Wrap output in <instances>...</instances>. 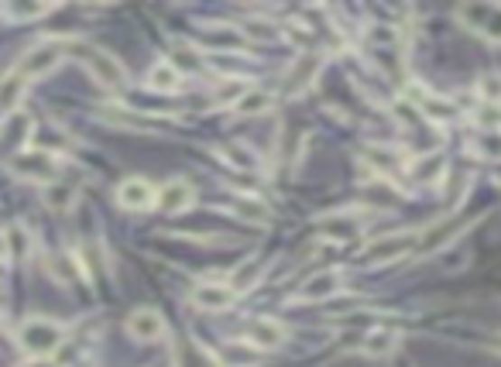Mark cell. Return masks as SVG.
Segmentation results:
<instances>
[{"instance_id": "14", "label": "cell", "mask_w": 501, "mask_h": 367, "mask_svg": "<svg viewBox=\"0 0 501 367\" xmlns=\"http://www.w3.org/2000/svg\"><path fill=\"white\" fill-rule=\"evenodd\" d=\"M457 230H460V220H457V216H443V220H436L430 230H422V234H419V244H415V251H419V254H432V251L447 247L450 241L457 237Z\"/></svg>"}, {"instance_id": "12", "label": "cell", "mask_w": 501, "mask_h": 367, "mask_svg": "<svg viewBox=\"0 0 501 367\" xmlns=\"http://www.w3.org/2000/svg\"><path fill=\"white\" fill-rule=\"evenodd\" d=\"M234 298H237V289H234L230 281H203V285L192 289V302H196L199 309H213V313L227 309Z\"/></svg>"}, {"instance_id": "1", "label": "cell", "mask_w": 501, "mask_h": 367, "mask_svg": "<svg viewBox=\"0 0 501 367\" xmlns=\"http://www.w3.org/2000/svg\"><path fill=\"white\" fill-rule=\"evenodd\" d=\"M72 52H76V59L83 62V69H87L100 87H110V89L127 87V69H124V62L117 55H110L107 49H100V45H87V41L72 45Z\"/></svg>"}, {"instance_id": "9", "label": "cell", "mask_w": 501, "mask_h": 367, "mask_svg": "<svg viewBox=\"0 0 501 367\" xmlns=\"http://www.w3.org/2000/svg\"><path fill=\"white\" fill-rule=\"evenodd\" d=\"M127 333L141 340V344H155L165 336V316L158 313V309H148V306H141L135 313L127 316Z\"/></svg>"}, {"instance_id": "13", "label": "cell", "mask_w": 501, "mask_h": 367, "mask_svg": "<svg viewBox=\"0 0 501 367\" xmlns=\"http://www.w3.org/2000/svg\"><path fill=\"white\" fill-rule=\"evenodd\" d=\"M117 203H121L124 210L141 213V210H148V206H155L158 193L144 182V179H127V182L117 186Z\"/></svg>"}, {"instance_id": "26", "label": "cell", "mask_w": 501, "mask_h": 367, "mask_svg": "<svg viewBox=\"0 0 501 367\" xmlns=\"http://www.w3.org/2000/svg\"><path fill=\"white\" fill-rule=\"evenodd\" d=\"M234 213H237L241 220H251V224H268V216H272L268 203L258 199V196H237V199H234Z\"/></svg>"}, {"instance_id": "32", "label": "cell", "mask_w": 501, "mask_h": 367, "mask_svg": "<svg viewBox=\"0 0 501 367\" xmlns=\"http://www.w3.org/2000/svg\"><path fill=\"white\" fill-rule=\"evenodd\" d=\"M474 151H478L484 161H501V131L481 134V138L474 141Z\"/></svg>"}, {"instance_id": "30", "label": "cell", "mask_w": 501, "mask_h": 367, "mask_svg": "<svg viewBox=\"0 0 501 367\" xmlns=\"http://www.w3.org/2000/svg\"><path fill=\"white\" fill-rule=\"evenodd\" d=\"M241 35L251 38V41H278L282 32H278L272 21H244Z\"/></svg>"}, {"instance_id": "15", "label": "cell", "mask_w": 501, "mask_h": 367, "mask_svg": "<svg viewBox=\"0 0 501 367\" xmlns=\"http://www.w3.org/2000/svg\"><path fill=\"white\" fill-rule=\"evenodd\" d=\"M364 220H357V213H333V216H323V237L327 241H337V244H347V241H354L357 234H361Z\"/></svg>"}, {"instance_id": "31", "label": "cell", "mask_w": 501, "mask_h": 367, "mask_svg": "<svg viewBox=\"0 0 501 367\" xmlns=\"http://www.w3.org/2000/svg\"><path fill=\"white\" fill-rule=\"evenodd\" d=\"M478 96L484 104L501 106V72H487V76L478 79Z\"/></svg>"}, {"instance_id": "34", "label": "cell", "mask_w": 501, "mask_h": 367, "mask_svg": "<svg viewBox=\"0 0 501 367\" xmlns=\"http://www.w3.org/2000/svg\"><path fill=\"white\" fill-rule=\"evenodd\" d=\"M49 11H52V4H11V7H7V14L14 21L42 18V14H49Z\"/></svg>"}, {"instance_id": "16", "label": "cell", "mask_w": 501, "mask_h": 367, "mask_svg": "<svg viewBox=\"0 0 501 367\" xmlns=\"http://www.w3.org/2000/svg\"><path fill=\"white\" fill-rule=\"evenodd\" d=\"M364 158H367L371 169H378V172L388 175V179H395L402 169L409 172V161L398 155L395 148H388V144H367V148H364Z\"/></svg>"}, {"instance_id": "38", "label": "cell", "mask_w": 501, "mask_h": 367, "mask_svg": "<svg viewBox=\"0 0 501 367\" xmlns=\"http://www.w3.org/2000/svg\"><path fill=\"white\" fill-rule=\"evenodd\" d=\"M491 347H495V350H501V336H495V340H491Z\"/></svg>"}, {"instance_id": "37", "label": "cell", "mask_w": 501, "mask_h": 367, "mask_svg": "<svg viewBox=\"0 0 501 367\" xmlns=\"http://www.w3.org/2000/svg\"><path fill=\"white\" fill-rule=\"evenodd\" d=\"M11 258V237L0 230V261H7Z\"/></svg>"}, {"instance_id": "7", "label": "cell", "mask_w": 501, "mask_h": 367, "mask_svg": "<svg viewBox=\"0 0 501 367\" xmlns=\"http://www.w3.org/2000/svg\"><path fill=\"white\" fill-rule=\"evenodd\" d=\"M320 72H323V55L302 52L292 66H289V72H285V87H282V93H285V96H302V93L320 79Z\"/></svg>"}, {"instance_id": "17", "label": "cell", "mask_w": 501, "mask_h": 367, "mask_svg": "<svg viewBox=\"0 0 501 367\" xmlns=\"http://www.w3.org/2000/svg\"><path fill=\"white\" fill-rule=\"evenodd\" d=\"M398 344H402L398 330H392V326H375V330H367V336H364L361 353L364 357H392L398 350Z\"/></svg>"}, {"instance_id": "18", "label": "cell", "mask_w": 501, "mask_h": 367, "mask_svg": "<svg viewBox=\"0 0 501 367\" xmlns=\"http://www.w3.org/2000/svg\"><path fill=\"white\" fill-rule=\"evenodd\" d=\"M24 87H28V79H24L21 72H7V76L0 79V114H4V117L18 110L21 96H24Z\"/></svg>"}, {"instance_id": "20", "label": "cell", "mask_w": 501, "mask_h": 367, "mask_svg": "<svg viewBox=\"0 0 501 367\" xmlns=\"http://www.w3.org/2000/svg\"><path fill=\"white\" fill-rule=\"evenodd\" d=\"M415 106H419V114L422 117H430V121H453L457 117V106L450 104V100H443V96H432V93H415Z\"/></svg>"}, {"instance_id": "4", "label": "cell", "mask_w": 501, "mask_h": 367, "mask_svg": "<svg viewBox=\"0 0 501 367\" xmlns=\"http://www.w3.org/2000/svg\"><path fill=\"white\" fill-rule=\"evenodd\" d=\"M11 169L24 179V182H42L49 186L55 175H59V165H55V155H49L45 148H28V151H18Z\"/></svg>"}, {"instance_id": "25", "label": "cell", "mask_w": 501, "mask_h": 367, "mask_svg": "<svg viewBox=\"0 0 501 367\" xmlns=\"http://www.w3.org/2000/svg\"><path fill=\"white\" fill-rule=\"evenodd\" d=\"M409 175H413V182L436 186V182H440V175H443V158L440 155H422L419 161L409 165Z\"/></svg>"}, {"instance_id": "27", "label": "cell", "mask_w": 501, "mask_h": 367, "mask_svg": "<svg viewBox=\"0 0 501 367\" xmlns=\"http://www.w3.org/2000/svg\"><path fill=\"white\" fill-rule=\"evenodd\" d=\"M272 106H275V96H272L268 89H247L244 100L237 104V114H244V117H258V114H268Z\"/></svg>"}, {"instance_id": "10", "label": "cell", "mask_w": 501, "mask_h": 367, "mask_svg": "<svg viewBox=\"0 0 501 367\" xmlns=\"http://www.w3.org/2000/svg\"><path fill=\"white\" fill-rule=\"evenodd\" d=\"M241 340L255 350H278L285 344V330L278 326L275 319H251V323L244 326Z\"/></svg>"}, {"instance_id": "6", "label": "cell", "mask_w": 501, "mask_h": 367, "mask_svg": "<svg viewBox=\"0 0 501 367\" xmlns=\"http://www.w3.org/2000/svg\"><path fill=\"white\" fill-rule=\"evenodd\" d=\"M415 244H419V234H415V230H398V234H388V237H381V241L364 247L361 261L388 264V261H395V258H402V254H409Z\"/></svg>"}, {"instance_id": "3", "label": "cell", "mask_w": 501, "mask_h": 367, "mask_svg": "<svg viewBox=\"0 0 501 367\" xmlns=\"http://www.w3.org/2000/svg\"><path fill=\"white\" fill-rule=\"evenodd\" d=\"M457 21L467 32L481 35L491 45H501V4H460Z\"/></svg>"}, {"instance_id": "29", "label": "cell", "mask_w": 501, "mask_h": 367, "mask_svg": "<svg viewBox=\"0 0 501 367\" xmlns=\"http://www.w3.org/2000/svg\"><path fill=\"white\" fill-rule=\"evenodd\" d=\"M247 89L251 87H244L241 79H224L220 87L213 89V106H234V110H237V104L244 100Z\"/></svg>"}, {"instance_id": "28", "label": "cell", "mask_w": 501, "mask_h": 367, "mask_svg": "<svg viewBox=\"0 0 501 367\" xmlns=\"http://www.w3.org/2000/svg\"><path fill=\"white\" fill-rule=\"evenodd\" d=\"M220 158H224L230 169H241V172L258 169V155H255L251 148H244V144H224V148H220Z\"/></svg>"}, {"instance_id": "36", "label": "cell", "mask_w": 501, "mask_h": 367, "mask_svg": "<svg viewBox=\"0 0 501 367\" xmlns=\"http://www.w3.org/2000/svg\"><path fill=\"white\" fill-rule=\"evenodd\" d=\"M392 114H395V121H398V124H405V127H415V124H422V121H426V117L419 114V106L409 104V100H398L395 110H392Z\"/></svg>"}, {"instance_id": "22", "label": "cell", "mask_w": 501, "mask_h": 367, "mask_svg": "<svg viewBox=\"0 0 501 367\" xmlns=\"http://www.w3.org/2000/svg\"><path fill=\"white\" fill-rule=\"evenodd\" d=\"M104 121L117 124V127H131V131H158V127H162V124L148 121V117H141V114L124 110V106H104Z\"/></svg>"}, {"instance_id": "2", "label": "cell", "mask_w": 501, "mask_h": 367, "mask_svg": "<svg viewBox=\"0 0 501 367\" xmlns=\"http://www.w3.org/2000/svg\"><path fill=\"white\" fill-rule=\"evenodd\" d=\"M18 344H21V350L32 353V357H49V353H55V350L66 344V330H62V323H55V319L32 316V319L21 323Z\"/></svg>"}, {"instance_id": "19", "label": "cell", "mask_w": 501, "mask_h": 367, "mask_svg": "<svg viewBox=\"0 0 501 367\" xmlns=\"http://www.w3.org/2000/svg\"><path fill=\"white\" fill-rule=\"evenodd\" d=\"M148 87L155 89V93H179V89H182V72L175 69L169 59H165V62H155L152 72H148Z\"/></svg>"}, {"instance_id": "33", "label": "cell", "mask_w": 501, "mask_h": 367, "mask_svg": "<svg viewBox=\"0 0 501 367\" xmlns=\"http://www.w3.org/2000/svg\"><path fill=\"white\" fill-rule=\"evenodd\" d=\"M76 203V193H72L70 186H49V193H45V206L55 213H66Z\"/></svg>"}, {"instance_id": "11", "label": "cell", "mask_w": 501, "mask_h": 367, "mask_svg": "<svg viewBox=\"0 0 501 367\" xmlns=\"http://www.w3.org/2000/svg\"><path fill=\"white\" fill-rule=\"evenodd\" d=\"M196 203V189H192L186 179H172V182H165L162 189H158V210L162 213H186Z\"/></svg>"}, {"instance_id": "21", "label": "cell", "mask_w": 501, "mask_h": 367, "mask_svg": "<svg viewBox=\"0 0 501 367\" xmlns=\"http://www.w3.org/2000/svg\"><path fill=\"white\" fill-rule=\"evenodd\" d=\"M258 353L261 350L247 347L244 340H237V344H230V347H224L220 353H217V364H224V367H258Z\"/></svg>"}, {"instance_id": "24", "label": "cell", "mask_w": 501, "mask_h": 367, "mask_svg": "<svg viewBox=\"0 0 501 367\" xmlns=\"http://www.w3.org/2000/svg\"><path fill=\"white\" fill-rule=\"evenodd\" d=\"M28 131H32V117H28L24 110H14V114H7V117L0 121V138L7 141V144L28 141Z\"/></svg>"}, {"instance_id": "35", "label": "cell", "mask_w": 501, "mask_h": 367, "mask_svg": "<svg viewBox=\"0 0 501 367\" xmlns=\"http://www.w3.org/2000/svg\"><path fill=\"white\" fill-rule=\"evenodd\" d=\"M169 62H172V66H175V69H179V72L186 69V66H190L192 72H199V69H203V55H196V52H192V49H186V45H179V49H175V52H172V59H169Z\"/></svg>"}, {"instance_id": "8", "label": "cell", "mask_w": 501, "mask_h": 367, "mask_svg": "<svg viewBox=\"0 0 501 367\" xmlns=\"http://www.w3.org/2000/svg\"><path fill=\"white\" fill-rule=\"evenodd\" d=\"M344 292V275L340 271H316L310 279L299 285V292H295V302H327V298L340 296Z\"/></svg>"}, {"instance_id": "5", "label": "cell", "mask_w": 501, "mask_h": 367, "mask_svg": "<svg viewBox=\"0 0 501 367\" xmlns=\"http://www.w3.org/2000/svg\"><path fill=\"white\" fill-rule=\"evenodd\" d=\"M62 55H66V45H62V41H42V45H35V49H28V52L21 55V62L14 72H21L24 79L49 76L52 69H59Z\"/></svg>"}, {"instance_id": "23", "label": "cell", "mask_w": 501, "mask_h": 367, "mask_svg": "<svg viewBox=\"0 0 501 367\" xmlns=\"http://www.w3.org/2000/svg\"><path fill=\"white\" fill-rule=\"evenodd\" d=\"M175 367H217V357H209L196 340H182L175 347Z\"/></svg>"}]
</instances>
